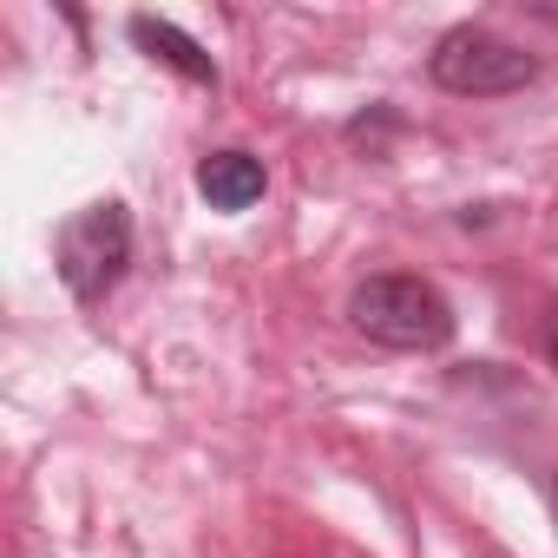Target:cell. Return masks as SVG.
I'll list each match as a JSON object with an SVG mask.
<instances>
[{
    "mask_svg": "<svg viewBox=\"0 0 558 558\" xmlns=\"http://www.w3.org/2000/svg\"><path fill=\"white\" fill-rule=\"evenodd\" d=\"M545 355H551V368H558V303H551V316H545Z\"/></svg>",
    "mask_w": 558,
    "mask_h": 558,
    "instance_id": "obj_6",
    "label": "cell"
},
{
    "mask_svg": "<svg viewBox=\"0 0 558 558\" xmlns=\"http://www.w3.org/2000/svg\"><path fill=\"white\" fill-rule=\"evenodd\" d=\"M551 519H558V480H551Z\"/></svg>",
    "mask_w": 558,
    "mask_h": 558,
    "instance_id": "obj_7",
    "label": "cell"
},
{
    "mask_svg": "<svg viewBox=\"0 0 558 558\" xmlns=\"http://www.w3.org/2000/svg\"><path fill=\"white\" fill-rule=\"evenodd\" d=\"M132 40H138L151 60H165L171 73H184L191 86H210V93H217V60H210V53H204L191 34H178L171 21H151V14H138V21H132Z\"/></svg>",
    "mask_w": 558,
    "mask_h": 558,
    "instance_id": "obj_5",
    "label": "cell"
},
{
    "mask_svg": "<svg viewBox=\"0 0 558 558\" xmlns=\"http://www.w3.org/2000/svg\"><path fill=\"white\" fill-rule=\"evenodd\" d=\"M427 73L453 99H506V93H525L538 80V60L525 47L499 40L493 27H453V34L434 40Z\"/></svg>",
    "mask_w": 558,
    "mask_h": 558,
    "instance_id": "obj_3",
    "label": "cell"
},
{
    "mask_svg": "<svg viewBox=\"0 0 558 558\" xmlns=\"http://www.w3.org/2000/svg\"><path fill=\"white\" fill-rule=\"evenodd\" d=\"M53 263H60V283L80 303H106L119 290V276L132 269V210L119 197L73 210L53 236Z\"/></svg>",
    "mask_w": 558,
    "mask_h": 558,
    "instance_id": "obj_2",
    "label": "cell"
},
{
    "mask_svg": "<svg viewBox=\"0 0 558 558\" xmlns=\"http://www.w3.org/2000/svg\"><path fill=\"white\" fill-rule=\"evenodd\" d=\"M197 191H204L210 210H250V204L269 191V171H263V158H250V151H210V158L197 165Z\"/></svg>",
    "mask_w": 558,
    "mask_h": 558,
    "instance_id": "obj_4",
    "label": "cell"
},
{
    "mask_svg": "<svg viewBox=\"0 0 558 558\" xmlns=\"http://www.w3.org/2000/svg\"><path fill=\"white\" fill-rule=\"evenodd\" d=\"M349 323L375 349H401V355H434V349L453 342V303L427 283V276H401V269L355 283Z\"/></svg>",
    "mask_w": 558,
    "mask_h": 558,
    "instance_id": "obj_1",
    "label": "cell"
}]
</instances>
